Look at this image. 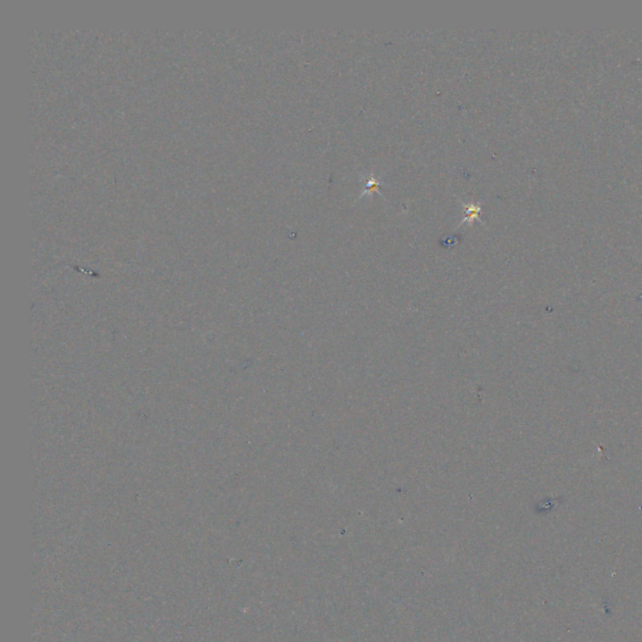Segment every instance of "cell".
Listing matches in <instances>:
<instances>
[{
	"label": "cell",
	"mask_w": 642,
	"mask_h": 642,
	"mask_svg": "<svg viewBox=\"0 0 642 642\" xmlns=\"http://www.w3.org/2000/svg\"><path fill=\"white\" fill-rule=\"evenodd\" d=\"M380 184V182L378 181L375 177H371L366 181V187H365V193H370V192H374V189H378V186Z\"/></svg>",
	"instance_id": "cell-2"
},
{
	"label": "cell",
	"mask_w": 642,
	"mask_h": 642,
	"mask_svg": "<svg viewBox=\"0 0 642 642\" xmlns=\"http://www.w3.org/2000/svg\"><path fill=\"white\" fill-rule=\"evenodd\" d=\"M464 207H465V216L463 220H462V222L459 223V226L464 225V223L470 225V223L475 222V221H480L479 216H480V212H482L480 204L464 205Z\"/></svg>",
	"instance_id": "cell-1"
}]
</instances>
